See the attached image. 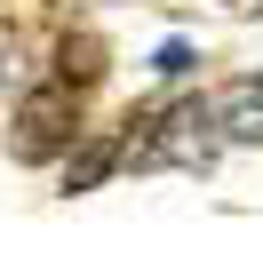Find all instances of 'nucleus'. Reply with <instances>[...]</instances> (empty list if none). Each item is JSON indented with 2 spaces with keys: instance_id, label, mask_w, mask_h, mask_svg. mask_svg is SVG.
I'll use <instances>...</instances> for the list:
<instances>
[{
  "instance_id": "1",
  "label": "nucleus",
  "mask_w": 263,
  "mask_h": 263,
  "mask_svg": "<svg viewBox=\"0 0 263 263\" xmlns=\"http://www.w3.org/2000/svg\"><path fill=\"white\" fill-rule=\"evenodd\" d=\"M120 167H199L208 176L215 167V144H223V128H215V112L199 96L183 104H144V112L120 120Z\"/></svg>"
},
{
  "instance_id": "2",
  "label": "nucleus",
  "mask_w": 263,
  "mask_h": 263,
  "mask_svg": "<svg viewBox=\"0 0 263 263\" xmlns=\"http://www.w3.org/2000/svg\"><path fill=\"white\" fill-rule=\"evenodd\" d=\"M80 144V96L72 88H32V96L16 104V120H8V160H24V167H48V160H64V152Z\"/></svg>"
},
{
  "instance_id": "3",
  "label": "nucleus",
  "mask_w": 263,
  "mask_h": 263,
  "mask_svg": "<svg viewBox=\"0 0 263 263\" xmlns=\"http://www.w3.org/2000/svg\"><path fill=\"white\" fill-rule=\"evenodd\" d=\"M208 112H215V128H223V144H263V72H239Z\"/></svg>"
},
{
  "instance_id": "4",
  "label": "nucleus",
  "mask_w": 263,
  "mask_h": 263,
  "mask_svg": "<svg viewBox=\"0 0 263 263\" xmlns=\"http://www.w3.org/2000/svg\"><path fill=\"white\" fill-rule=\"evenodd\" d=\"M104 72H112V64H104V40H96V32H64V40H56V64H48L56 88L80 96V88H96Z\"/></svg>"
},
{
  "instance_id": "5",
  "label": "nucleus",
  "mask_w": 263,
  "mask_h": 263,
  "mask_svg": "<svg viewBox=\"0 0 263 263\" xmlns=\"http://www.w3.org/2000/svg\"><path fill=\"white\" fill-rule=\"evenodd\" d=\"M112 167H120V136H88L80 152H64V192H96Z\"/></svg>"
},
{
  "instance_id": "6",
  "label": "nucleus",
  "mask_w": 263,
  "mask_h": 263,
  "mask_svg": "<svg viewBox=\"0 0 263 263\" xmlns=\"http://www.w3.org/2000/svg\"><path fill=\"white\" fill-rule=\"evenodd\" d=\"M160 72H167V80H183V72H192V48H183V40H167V48H160Z\"/></svg>"
},
{
  "instance_id": "7",
  "label": "nucleus",
  "mask_w": 263,
  "mask_h": 263,
  "mask_svg": "<svg viewBox=\"0 0 263 263\" xmlns=\"http://www.w3.org/2000/svg\"><path fill=\"white\" fill-rule=\"evenodd\" d=\"M223 8H239V16H255V8H263V0H223Z\"/></svg>"
}]
</instances>
